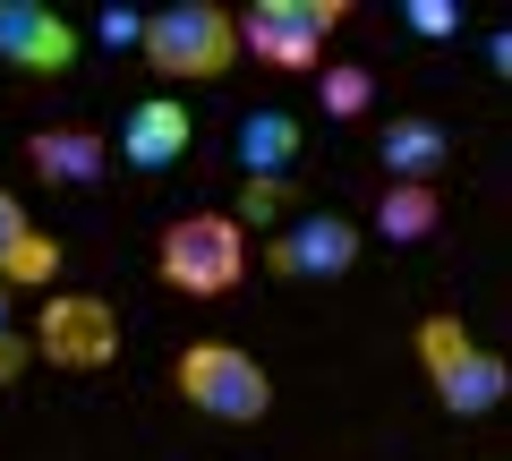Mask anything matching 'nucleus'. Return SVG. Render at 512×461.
Masks as SVG:
<instances>
[{
	"instance_id": "7",
	"label": "nucleus",
	"mask_w": 512,
	"mask_h": 461,
	"mask_svg": "<svg viewBox=\"0 0 512 461\" xmlns=\"http://www.w3.org/2000/svg\"><path fill=\"white\" fill-rule=\"evenodd\" d=\"M350 265H359V222H342V214H308L282 240H265V274H282V282H333Z\"/></svg>"
},
{
	"instance_id": "9",
	"label": "nucleus",
	"mask_w": 512,
	"mask_h": 461,
	"mask_svg": "<svg viewBox=\"0 0 512 461\" xmlns=\"http://www.w3.org/2000/svg\"><path fill=\"white\" fill-rule=\"evenodd\" d=\"M120 163H128V171H171V163H188V103L146 94V103L120 120Z\"/></svg>"
},
{
	"instance_id": "10",
	"label": "nucleus",
	"mask_w": 512,
	"mask_h": 461,
	"mask_svg": "<svg viewBox=\"0 0 512 461\" xmlns=\"http://www.w3.org/2000/svg\"><path fill=\"white\" fill-rule=\"evenodd\" d=\"M376 163L393 171L402 188H436V180H444V163H453V137H444L436 120H384Z\"/></svg>"
},
{
	"instance_id": "16",
	"label": "nucleus",
	"mask_w": 512,
	"mask_h": 461,
	"mask_svg": "<svg viewBox=\"0 0 512 461\" xmlns=\"http://www.w3.org/2000/svg\"><path fill=\"white\" fill-rule=\"evenodd\" d=\"M35 359V342H26V325H18V299H9V282H0V385Z\"/></svg>"
},
{
	"instance_id": "15",
	"label": "nucleus",
	"mask_w": 512,
	"mask_h": 461,
	"mask_svg": "<svg viewBox=\"0 0 512 461\" xmlns=\"http://www.w3.org/2000/svg\"><path fill=\"white\" fill-rule=\"evenodd\" d=\"M60 257H69V248H60L52 231H26V240L0 257V282H9V291H18V282H43V291H52V282H60Z\"/></svg>"
},
{
	"instance_id": "13",
	"label": "nucleus",
	"mask_w": 512,
	"mask_h": 461,
	"mask_svg": "<svg viewBox=\"0 0 512 461\" xmlns=\"http://www.w3.org/2000/svg\"><path fill=\"white\" fill-rule=\"evenodd\" d=\"M436 222H444V197H436V188L384 180V205H376V231H384V240H427Z\"/></svg>"
},
{
	"instance_id": "11",
	"label": "nucleus",
	"mask_w": 512,
	"mask_h": 461,
	"mask_svg": "<svg viewBox=\"0 0 512 461\" xmlns=\"http://www.w3.org/2000/svg\"><path fill=\"white\" fill-rule=\"evenodd\" d=\"M26 163L52 188H94L111 163V137L103 129H43V137H26Z\"/></svg>"
},
{
	"instance_id": "4",
	"label": "nucleus",
	"mask_w": 512,
	"mask_h": 461,
	"mask_svg": "<svg viewBox=\"0 0 512 461\" xmlns=\"http://www.w3.org/2000/svg\"><path fill=\"white\" fill-rule=\"evenodd\" d=\"M419 359H427V376H436V402L453 410V419H487L495 402H504V359L495 351H478L470 333H461V316H427L419 325Z\"/></svg>"
},
{
	"instance_id": "3",
	"label": "nucleus",
	"mask_w": 512,
	"mask_h": 461,
	"mask_svg": "<svg viewBox=\"0 0 512 461\" xmlns=\"http://www.w3.org/2000/svg\"><path fill=\"white\" fill-rule=\"evenodd\" d=\"M163 282L171 291H188V299H222V291H239V274H248V231H239L231 214H180L163 231Z\"/></svg>"
},
{
	"instance_id": "19",
	"label": "nucleus",
	"mask_w": 512,
	"mask_h": 461,
	"mask_svg": "<svg viewBox=\"0 0 512 461\" xmlns=\"http://www.w3.org/2000/svg\"><path fill=\"white\" fill-rule=\"evenodd\" d=\"M94 35H103L111 52H128V43H146V18H137V9H103V26H94Z\"/></svg>"
},
{
	"instance_id": "20",
	"label": "nucleus",
	"mask_w": 512,
	"mask_h": 461,
	"mask_svg": "<svg viewBox=\"0 0 512 461\" xmlns=\"http://www.w3.org/2000/svg\"><path fill=\"white\" fill-rule=\"evenodd\" d=\"M26 231H35V222H26V205L9 197V188H0V257H9V248H18Z\"/></svg>"
},
{
	"instance_id": "18",
	"label": "nucleus",
	"mask_w": 512,
	"mask_h": 461,
	"mask_svg": "<svg viewBox=\"0 0 512 461\" xmlns=\"http://www.w3.org/2000/svg\"><path fill=\"white\" fill-rule=\"evenodd\" d=\"M282 214V180H248V188H239V231H248V222H274Z\"/></svg>"
},
{
	"instance_id": "14",
	"label": "nucleus",
	"mask_w": 512,
	"mask_h": 461,
	"mask_svg": "<svg viewBox=\"0 0 512 461\" xmlns=\"http://www.w3.org/2000/svg\"><path fill=\"white\" fill-rule=\"evenodd\" d=\"M316 94H325V120H359V111H376V69L333 60V69H316Z\"/></svg>"
},
{
	"instance_id": "1",
	"label": "nucleus",
	"mask_w": 512,
	"mask_h": 461,
	"mask_svg": "<svg viewBox=\"0 0 512 461\" xmlns=\"http://www.w3.org/2000/svg\"><path fill=\"white\" fill-rule=\"evenodd\" d=\"M171 385H180L188 410H205V419H222V427H256L274 410V376L256 368L239 342H188L180 368H171Z\"/></svg>"
},
{
	"instance_id": "12",
	"label": "nucleus",
	"mask_w": 512,
	"mask_h": 461,
	"mask_svg": "<svg viewBox=\"0 0 512 461\" xmlns=\"http://www.w3.org/2000/svg\"><path fill=\"white\" fill-rule=\"evenodd\" d=\"M299 146H308V137H299L291 111H248V120L231 129V154H239L248 180H282V171L299 163Z\"/></svg>"
},
{
	"instance_id": "2",
	"label": "nucleus",
	"mask_w": 512,
	"mask_h": 461,
	"mask_svg": "<svg viewBox=\"0 0 512 461\" xmlns=\"http://www.w3.org/2000/svg\"><path fill=\"white\" fill-rule=\"evenodd\" d=\"M137 52H146L163 77L205 86V77H222L239 60V26H231V9H214V0H171V9L146 18V43H137Z\"/></svg>"
},
{
	"instance_id": "17",
	"label": "nucleus",
	"mask_w": 512,
	"mask_h": 461,
	"mask_svg": "<svg viewBox=\"0 0 512 461\" xmlns=\"http://www.w3.org/2000/svg\"><path fill=\"white\" fill-rule=\"evenodd\" d=\"M402 26H410V35H461V9H453V0H410V9H402Z\"/></svg>"
},
{
	"instance_id": "5",
	"label": "nucleus",
	"mask_w": 512,
	"mask_h": 461,
	"mask_svg": "<svg viewBox=\"0 0 512 461\" xmlns=\"http://www.w3.org/2000/svg\"><path fill=\"white\" fill-rule=\"evenodd\" d=\"M239 26V52H256L265 69H325V35L342 26V0H256Z\"/></svg>"
},
{
	"instance_id": "8",
	"label": "nucleus",
	"mask_w": 512,
	"mask_h": 461,
	"mask_svg": "<svg viewBox=\"0 0 512 461\" xmlns=\"http://www.w3.org/2000/svg\"><path fill=\"white\" fill-rule=\"evenodd\" d=\"M0 60L26 77H60L77 60V26L43 0H0Z\"/></svg>"
},
{
	"instance_id": "6",
	"label": "nucleus",
	"mask_w": 512,
	"mask_h": 461,
	"mask_svg": "<svg viewBox=\"0 0 512 461\" xmlns=\"http://www.w3.org/2000/svg\"><path fill=\"white\" fill-rule=\"evenodd\" d=\"M52 368H77V376H94V368H111L120 359V316H111V299H94V291H52L35 308V333H26Z\"/></svg>"
}]
</instances>
